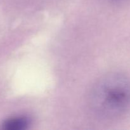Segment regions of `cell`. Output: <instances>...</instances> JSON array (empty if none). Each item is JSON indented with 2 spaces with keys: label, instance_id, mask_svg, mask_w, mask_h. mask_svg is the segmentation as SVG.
Wrapping results in <instances>:
<instances>
[{
  "label": "cell",
  "instance_id": "cell-1",
  "mask_svg": "<svg viewBox=\"0 0 130 130\" xmlns=\"http://www.w3.org/2000/svg\"><path fill=\"white\" fill-rule=\"evenodd\" d=\"M90 104L98 115L105 119L125 115L130 110V79L119 73L105 76L93 89Z\"/></svg>",
  "mask_w": 130,
  "mask_h": 130
},
{
  "label": "cell",
  "instance_id": "cell-2",
  "mask_svg": "<svg viewBox=\"0 0 130 130\" xmlns=\"http://www.w3.org/2000/svg\"><path fill=\"white\" fill-rule=\"evenodd\" d=\"M30 123L26 117H15L6 120L3 123L4 129L10 130H19L25 129Z\"/></svg>",
  "mask_w": 130,
  "mask_h": 130
}]
</instances>
